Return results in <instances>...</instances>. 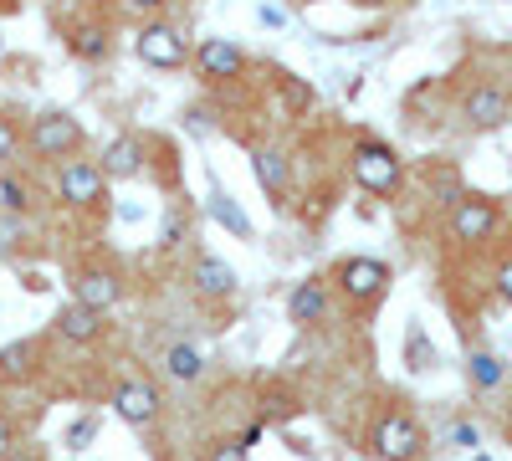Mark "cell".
<instances>
[{
	"instance_id": "cell-11",
	"label": "cell",
	"mask_w": 512,
	"mask_h": 461,
	"mask_svg": "<svg viewBox=\"0 0 512 461\" xmlns=\"http://www.w3.org/2000/svg\"><path fill=\"white\" fill-rule=\"evenodd\" d=\"M461 113H466L472 129H502V123L512 118V103L497 88H472V93H466V103H461Z\"/></svg>"
},
{
	"instance_id": "cell-17",
	"label": "cell",
	"mask_w": 512,
	"mask_h": 461,
	"mask_svg": "<svg viewBox=\"0 0 512 461\" xmlns=\"http://www.w3.org/2000/svg\"><path fill=\"white\" fill-rule=\"evenodd\" d=\"M251 170H256V180H262L267 195H287V159L277 149H256L251 154Z\"/></svg>"
},
{
	"instance_id": "cell-24",
	"label": "cell",
	"mask_w": 512,
	"mask_h": 461,
	"mask_svg": "<svg viewBox=\"0 0 512 461\" xmlns=\"http://www.w3.org/2000/svg\"><path fill=\"white\" fill-rule=\"evenodd\" d=\"M0 205H6V211H26V205H31L26 200V185L6 175V180H0Z\"/></svg>"
},
{
	"instance_id": "cell-4",
	"label": "cell",
	"mask_w": 512,
	"mask_h": 461,
	"mask_svg": "<svg viewBox=\"0 0 512 461\" xmlns=\"http://www.w3.org/2000/svg\"><path fill=\"white\" fill-rule=\"evenodd\" d=\"M415 451H420V426L410 421V415L390 410L374 426V456L379 461H415Z\"/></svg>"
},
{
	"instance_id": "cell-33",
	"label": "cell",
	"mask_w": 512,
	"mask_h": 461,
	"mask_svg": "<svg viewBox=\"0 0 512 461\" xmlns=\"http://www.w3.org/2000/svg\"><path fill=\"white\" fill-rule=\"evenodd\" d=\"M6 461H31V456H16V451H11V456H6Z\"/></svg>"
},
{
	"instance_id": "cell-20",
	"label": "cell",
	"mask_w": 512,
	"mask_h": 461,
	"mask_svg": "<svg viewBox=\"0 0 512 461\" xmlns=\"http://www.w3.org/2000/svg\"><path fill=\"white\" fill-rule=\"evenodd\" d=\"M466 374H472L477 390H497V385L507 380V364H502L497 354H472V359H466Z\"/></svg>"
},
{
	"instance_id": "cell-21",
	"label": "cell",
	"mask_w": 512,
	"mask_h": 461,
	"mask_svg": "<svg viewBox=\"0 0 512 461\" xmlns=\"http://www.w3.org/2000/svg\"><path fill=\"white\" fill-rule=\"evenodd\" d=\"M72 52L88 57V62H98V57L108 52V26H77V31H72Z\"/></svg>"
},
{
	"instance_id": "cell-32",
	"label": "cell",
	"mask_w": 512,
	"mask_h": 461,
	"mask_svg": "<svg viewBox=\"0 0 512 461\" xmlns=\"http://www.w3.org/2000/svg\"><path fill=\"white\" fill-rule=\"evenodd\" d=\"M134 6H139V11H154V6H164V0H134Z\"/></svg>"
},
{
	"instance_id": "cell-16",
	"label": "cell",
	"mask_w": 512,
	"mask_h": 461,
	"mask_svg": "<svg viewBox=\"0 0 512 461\" xmlns=\"http://www.w3.org/2000/svg\"><path fill=\"white\" fill-rule=\"evenodd\" d=\"M164 369H169V380L190 385V380H200V374H205V354L195 344H169L164 349Z\"/></svg>"
},
{
	"instance_id": "cell-29",
	"label": "cell",
	"mask_w": 512,
	"mask_h": 461,
	"mask_svg": "<svg viewBox=\"0 0 512 461\" xmlns=\"http://www.w3.org/2000/svg\"><path fill=\"white\" fill-rule=\"evenodd\" d=\"M451 441H456V446H466V451H472V446H477L482 436H477V426H466V421H461V426L451 431Z\"/></svg>"
},
{
	"instance_id": "cell-27",
	"label": "cell",
	"mask_w": 512,
	"mask_h": 461,
	"mask_svg": "<svg viewBox=\"0 0 512 461\" xmlns=\"http://www.w3.org/2000/svg\"><path fill=\"white\" fill-rule=\"evenodd\" d=\"M16 144H21L16 123H11V118H0V159H11V154H16Z\"/></svg>"
},
{
	"instance_id": "cell-14",
	"label": "cell",
	"mask_w": 512,
	"mask_h": 461,
	"mask_svg": "<svg viewBox=\"0 0 512 461\" xmlns=\"http://www.w3.org/2000/svg\"><path fill=\"white\" fill-rule=\"evenodd\" d=\"M195 292L200 298H231L236 292V272L221 257H195Z\"/></svg>"
},
{
	"instance_id": "cell-2",
	"label": "cell",
	"mask_w": 512,
	"mask_h": 461,
	"mask_svg": "<svg viewBox=\"0 0 512 461\" xmlns=\"http://www.w3.org/2000/svg\"><path fill=\"white\" fill-rule=\"evenodd\" d=\"M333 282L354 303H379L384 287H390V267L374 262V257H344V262H338V272H333Z\"/></svg>"
},
{
	"instance_id": "cell-7",
	"label": "cell",
	"mask_w": 512,
	"mask_h": 461,
	"mask_svg": "<svg viewBox=\"0 0 512 461\" xmlns=\"http://www.w3.org/2000/svg\"><path fill=\"white\" fill-rule=\"evenodd\" d=\"M139 57H144L149 67H185V62H190V47H185V36H180L175 26L154 21V26L139 36Z\"/></svg>"
},
{
	"instance_id": "cell-30",
	"label": "cell",
	"mask_w": 512,
	"mask_h": 461,
	"mask_svg": "<svg viewBox=\"0 0 512 461\" xmlns=\"http://www.w3.org/2000/svg\"><path fill=\"white\" fill-rule=\"evenodd\" d=\"M497 292L512 303V262H502V272H497Z\"/></svg>"
},
{
	"instance_id": "cell-15",
	"label": "cell",
	"mask_w": 512,
	"mask_h": 461,
	"mask_svg": "<svg viewBox=\"0 0 512 461\" xmlns=\"http://www.w3.org/2000/svg\"><path fill=\"white\" fill-rule=\"evenodd\" d=\"M57 333H62L67 344H93L98 333H103V313L82 308V303H67V308L57 313Z\"/></svg>"
},
{
	"instance_id": "cell-23",
	"label": "cell",
	"mask_w": 512,
	"mask_h": 461,
	"mask_svg": "<svg viewBox=\"0 0 512 461\" xmlns=\"http://www.w3.org/2000/svg\"><path fill=\"white\" fill-rule=\"evenodd\" d=\"M98 426H103V421H98L93 410H88V415H77V421L62 431V446H67V451H88V441H98Z\"/></svg>"
},
{
	"instance_id": "cell-25",
	"label": "cell",
	"mask_w": 512,
	"mask_h": 461,
	"mask_svg": "<svg viewBox=\"0 0 512 461\" xmlns=\"http://www.w3.org/2000/svg\"><path fill=\"white\" fill-rule=\"evenodd\" d=\"M205 461H251V456H246V446H241V441H210Z\"/></svg>"
},
{
	"instance_id": "cell-31",
	"label": "cell",
	"mask_w": 512,
	"mask_h": 461,
	"mask_svg": "<svg viewBox=\"0 0 512 461\" xmlns=\"http://www.w3.org/2000/svg\"><path fill=\"white\" fill-rule=\"evenodd\" d=\"M180 236H185V221H180V216L164 221V241H169V246H180Z\"/></svg>"
},
{
	"instance_id": "cell-10",
	"label": "cell",
	"mask_w": 512,
	"mask_h": 461,
	"mask_svg": "<svg viewBox=\"0 0 512 461\" xmlns=\"http://www.w3.org/2000/svg\"><path fill=\"white\" fill-rule=\"evenodd\" d=\"M113 410L123 415L128 426H149L154 415H159V395H154L149 380H123V385L113 390Z\"/></svg>"
},
{
	"instance_id": "cell-19",
	"label": "cell",
	"mask_w": 512,
	"mask_h": 461,
	"mask_svg": "<svg viewBox=\"0 0 512 461\" xmlns=\"http://www.w3.org/2000/svg\"><path fill=\"white\" fill-rule=\"evenodd\" d=\"M31 359H36V339H21L11 349H0V380H26Z\"/></svg>"
},
{
	"instance_id": "cell-34",
	"label": "cell",
	"mask_w": 512,
	"mask_h": 461,
	"mask_svg": "<svg viewBox=\"0 0 512 461\" xmlns=\"http://www.w3.org/2000/svg\"><path fill=\"white\" fill-rule=\"evenodd\" d=\"M472 461H492V456H472Z\"/></svg>"
},
{
	"instance_id": "cell-28",
	"label": "cell",
	"mask_w": 512,
	"mask_h": 461,
	"mask_svg": "<svg viewBox=\"0 0 512 461\" xmlns=\"http://www.w3.org/2000/svg\"><path fill=\"white\" fill-rule=\"evenodd\" d=\"M11 451H16V426L6 421V415H0V461H6Z\"/></svg>"
},
{
	"instance_id": "cell-9",
	"label": "cell",
	"mask_w": 512,
	"mask_h": 461,
	"mask_svg": "<svg viewBox=\"0 0 512 461\" xmlns=\"http://www.w3.org/2000/svg\"><path fill=\"white\" fill-rule=\"evenodd\" d=\"M72 292H77L72 303L103 313V308H113V303H118V292H123V287H118V272H113V267H82V272H77V282H72Z\"/></svg>"
},
{
	"instance_id": "cell-13",
	"label": "cell",
	"mask_w": 512,
	"mask_h": 461,
	"mask_svg": "<svg viewBox=\"0 0 512 461\" xmlns=\"http://www.w3.org/2000/svg\"><path fill=\"white\" fill-rule=\"evenodd\" d=\"M98 170H103L108 180H134V175L144 170V139H134V134H118V139L103 149Z\"/></svg>"
},
{
	"instance_id": "cell-26",
	"label": "cell",
	"mask_w": 512,
	"mask_h": 461,
	"mask_svg": "<svg viewBox=\"0 0 512 461\" xmlns=\"http://www.w3.org/2000/svg\"><path fill=\"white\" fill-rule=\"evenodd\" d=\"M282 98H287V108H308L313 103V88H308V82H297V77H287L282 82Z\"/></svg>"
},
{
	"instance_id": "cell-5",
	"label": "cell",
	"mask_w": 512,
	"mask_h": 461,
	"mask_svg": "<svg viewBox=\"0 0 512 461\" xmlns=\"http://www.w3.org/2000/svg\"><path fill=\"white\" fill-rule=\"evenodd\" d=\"M31 144H36V154L62 159V154H72V149L82 144V123H77L72 113H41V118L31 123Z\"/></svg>"
},
{
	"instance_id": "cell-1",
	"label": "cell",
	"mask_w": 512,
	"mask_h": 461,
	"mask_svg": "<svg viewBox=\"0 0 512 461\" xmlns=\"http://www.w3.org/2000/svg\"><path fill=\"white\" fill-rule=\"evenodd\" d=\"M354 180L369 190V195H395L400 190V180H405V164H400V154L390 149V144H359L354 149Z\"/></svg>"
},
{
	"instance_id": "cell-22",
	"label": "cell",
	"mask_w": 512,
	"mask_h": 461,
	"mask_svg": "<svg viewBox=\"0 0 512 461\" xmlns=\"http://www.w3.org/2000/svg\"><path fill=\"white\" fill-rule=\"evenodd\" d=\"M405 359H410V369H436V349H431V339H425V328L415 323L410 333H405Z\"/></svg>"
},
{
	"instance_id": "cell-18",
	"label": "cell",
	"mask_w": 512,
	"mask_h": 461,
	"mask_svg": "<svg viewBox=\"0 0 512 461\" xmlns=\"http://www.w3.org/2000/svg\"><path fill=\"white\" fill-rule=\"evenodd\" d=\"M210 216H216L226 231H236V236H251V221L236 211V200H231L221 185H210Z\"/></svg>"
},
{
	"instance_id": "cell-8",
	"label": "cell",
	"mask_w": 512,
	"mask_h": 461,
	"mask_svg": "<svg viewBox=\"0 0 512 461\" xmlns=\"http://www.w3.org/2000/svg\"><path fill=\"white\" fill-rule=\"evenodd\" d=\"M451 231L456 241H487L497 231V205L482 200V195H466L456 200V211H451Z\"/></svg>"
},
{
	"instance_id": "cell-3",
	"label": "cell",
	"mask_w": 512,
	"mask_h": 461,
	"mask_svg": "<svg viewBox=\"0 0 512 461\" xmlns=\"http://www.w3.org/2000/svg\"><path fill=\"white\" fill-rule=\"evenodd\" d=\"M62 200L72 211H98L108 200V175L98 170V159H72L62 170Z\"/></svg>"
},
{
	"instance_id": "cell-12",
	"label": "cell",
	"mask_w": 512,
	"mask_h": 461,
	"mask_svg": "<svg viewBox=\"0 0 512 461\" xmlns=\"http://www.w3.org/2000/svg\"><path fill=\"white\" fill-rule=\"evenodd\" d=\"M323 313H328V287H323V277H303V282L287 292V318H292V323L313 328V323H323Z\"/></svg>"
},
{
	"instance_id": "cell-6",
	"label": "cell",
	"mask_w": 512,
	"mask_h": 461,
	"mask_svg": "<svg viewBox=\"0 0 512 461\" xmlns=\"http://www.w3.org/2000/svg\"><path fill=\"white\" fill-rule=\"evenodd\" d=\"M195 67L210 82H236V77H246V52L236 47V41H226V36H205L195 47Z\"/></svg>"
}]
</instances>
